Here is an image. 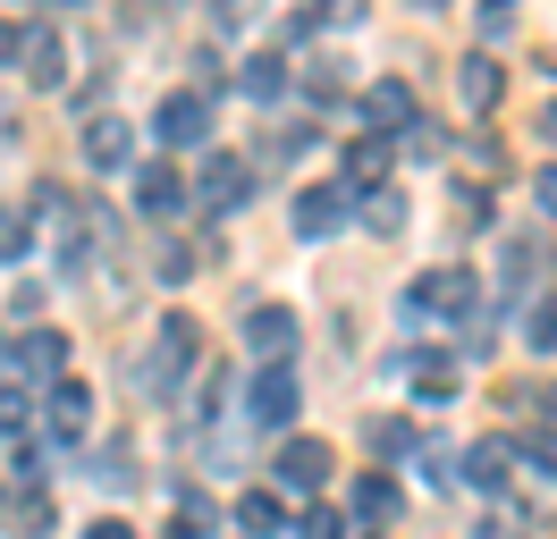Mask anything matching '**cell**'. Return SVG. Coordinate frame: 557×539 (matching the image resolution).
Wrapping results in <instances>:
<instances>
[{
    "label": "cell",
    "mask_w": 557,
    "mask_h": 539,
    "mask_svg": "<svg viewBox=\"0 0 557 539\" xmlns=\"http://www.w3.org/2000/svg\"><path fill=\"white\" fill-rule=\"evenodd\" d=\"M482 303V287H473V270H422L414 287H406V321H465Z\"/></svg>",
    "instance_id": "cell-1"
},
{
    "label": "cell",
    "mask_w": 557,
    "mask_h": 539,
    "mask_svg": "<svg viewBox=\"0 0 557 539\" xmlns=\"http://www.w3.org/2000/svg\"><path fill=\"white\" fill-rule=\"evenodd\" d=\"M271 472L296 489V498H313L321 480L338 472V447H330V438H278V464H271Z\"/></svg>",
    "instance_id": "cell-2"
},
{
    "label": "cell",
    "mask_w": 557,
    "mask_h": 539,
    "mask_svg": "<svg viewBox=\"0 0 557 539\" xmlns=\"http://www.w3.org/2000/svg\"><path fill=\"white\" fill-rule=\"evenodd\" d=\"M195 346H203V329H195L186 312H170V321H161V337H152V363H144L136 379H144V388H170L177 371L195 363Z\"/></svg>",
    "instance_id": "cell-3"
},
{
    "label": "cell",
    "mask_w": 557,
    "mask_h": 539,
    "mask_svg": "<svg viewBox=\"0 0 557 539\" xmlns=\"http://www.w3.org/2000/svg\"><path fill=\"white\" fill-rule=\"evenodd\" d=\"M152 135H161V143H177V152L211 143V101H203V93H170L161 110H152Z\"/></svg>",
    "instance_id": "cell-4"
},
{
    "label": "cell",
    "mask_w": 557,
    "mask_h": 539,
    "mask_svg": "<svg viewBox=\"0 0 557 539\" xmlns=\"http://www.w3.org/2000/svg\"><path fill=\"white\" fill-rule=\"evenodd\" d=\"M195 195H203V211H245V195H253V168H245L237 152H211L203 177H195Z\"/></svg>",
    "instance_id": "cell-5"
},
{
    "label": "cell",
    "mask_w": 557,
    "mask_h": 539,
    "mask_svg": "<svg viewBox=\"0 0 557 539\" xmlns=\"http://www.w3.org/2000/svg\"><path fill=\"white\" fill-rule=\"evenodd\" d=\"M245 413H253L262 430H287V422H296V371L271 363L262 379H253V388H245Z\"/></svg>",
    "instance_id": "cell-6"
},
{
    "label": "cell",
    "mask_w": 557,
    "mask_h": 539,
    "mask_svg": "<svg viewBox=\"0 0 557 539\" xmlns=\"http://www.w3.org/2000/svg\"><path fill=\"white\" fill-rule=\"evenodd\" d=\"M245 346H253L262 363H287V354H296V312H287V303H253V312H245Z\"/></svg>",
    "instance_id": "cell-7"
},
{
    "label": "cell",
    "mask_w": 557,
    "mask_h": 539,
    "mask_svg": "<svg viewBox=\"0 0 557 539\" xmlns=\"http://www.w3.org/2000/svg\"><path fill=\"white\" fill-rule=\"evenodd\" d=\"M9 371H26V379H69V337L60 329H26L9 346Z\"/></svg>",
    "instance_id": "cell-8"
},
{
    "label": "cell",
    "mask_w": 557,
    "mask_h": 539,
    "mask_svg": "<svg viewBox=\"0 0 557 539\" xmlns=\"http://www.w3.org/2000/svg\"><path fill=\"white\" fill-rule=\"evenodd\" d=\"M347 211H355V195H338V186H313V195H296V236H305V245H321V236L347 228Z\"/></svg>",
    "instance_id": "cell-9"
},
{
    "label": "cell",
    "mask_w": 557,
    "mask_h": 539,
    "mask_svg": "<svg viewBox=\"0 0 557 539\" xmlns=\"http://www.w3.org/2000/svg\"><path fill=\"white\" fill-rule=\"evenodd\" d=\"M363 118L381 127V143H388L397 127H414V118H422V110H414V85H397V76H381V85L363 93Z\"/></svg>",
    "instance_id": "cell-10"
},
{
    "label": "cell",
    "mask_w": 557,
    "mask_h": 539,
    "mask_svg": "<svg viewBox=\"0 0 557 539\" xmlns=\"http://www.w3.org/2000/svg\"><path fill=\"white\" fill-rule=\"evenodd\" d=\"M127 152H136V127L110 118V110H94V118H85V161L94 168H127Z\"/></svg>",
    "instance_id": "cell-11"
},
{
    "label": "cell",
    "mask_w": 557,
    "mask_h": 539,
    "mask_svg": "<svg viewBox=\"0 0 557 539\" xmlns=\"http://www.w3.org/2000/svg\"><path fill=\"white\" fill-rule=\"evenodd\" d=\"M177 202H186L177 168H170V161H144V168H136V211H144V220H177Z\"/></svg>",
    "instance_id": "cell-12"
},
{
    "label": "cell",
    "mask_w": 557,
    "mask_h": 539,
    "mask_svg": "<svg viewBox=\"0 0 557 539\" xmlns=\"http://www.w3.org/2000/svg\"><path fill=\"white\" fill-rule=\"evenodd\" d=\"M465 489H482V498H498V489H507V438L465 447Z\"/></svg>",
    "instance_id": "cell-13"
},
{
    "label": "cell",
    "mask_w": 557,
    "mask_h": 539,
    "mask_svg": "<svg viewBox=\"0 0 557 539\" xmlns=\"http://www.w3.org/2000/svg\"><path fill=\"white\" fill-rule=\"evenodd\" d=\"M381 177H388V143L372 135V143H355V152H347V177H338V195H381Z\"/></svg>",
    "instance_id": "cell-14"
},
{
    "label": "cell",
    "mask_w": 557,
    "mask_h": 539,
    "mask_svg": "<svg viewBox=\"0 0 557 539\" xmlns=\"http://www.w3.org/2000/svg\"><path fill=\"white\" fill-rule=\"evenodd\" d=\"M85 413H94V388H85V379H51V430L85 438Z\"/></svg>",
    "instance_id": "cell-15"
},
{
    "label": "cell",
    "mask_w": 557,
    "mask_h": 539,
    "mask_svg": "<svg viewBox=\"0 0 557 539\" xmlns=\"http://www.w3.org/2000/svg\"><path fill=\"white\" fill-rule=\"evenodd\" d=\"M397 505H406V489H397L388 472H363V480H355V514H363V523H397Z\"/></svg>",
    "instance_id": "cell-16"
},
{
    "label": "cell",
    "mask_w": 557,
    "mask_h": 539,
    "mask_svg": "<svg viewBox=\"0 0 557 539\" xmlns=\"http://www.w3.org/2000/svg\"><path fill=\"white\" fill-rule=\"evenodd\" d=\"M17 60H26V76H35V85H60V76H69V51H60V34H51V26L26 34V51H17Z\"/></svg>",
    "instance_id": "cell-17"
},
{
    "label": "cell",
    "mask_w": 557,
    "mask_h": 539,
    "mask_svg": "<svg viewBox=\"0 0 557 539\" xmlns=\"http://www.w3.org/2000/svg\"><path fill=\"white\" fill-rule=\"evenodd\" d=\"M456 85H465V101H473V110H498V93H507V67L490 60V51H473V60H465V76H456Z\"/></svg>",
    "instance_id": "cell-18"
},
{
    "label": "cell",
    "mask_w": 557,
    "mask_h": 539,
    "mask_svg": "<svg viewBox=\"0 0 557 539\" xmlns=\"http://www.w3.org/2000/svg\"><path fill=\"white\" fill-rule=\"evenodd\" d=\"M237 523H245L253 539H271L278 523H287V505H278V489H245V498H237Z\"/></svg>",
    "instance_id": "cell-19"
},
{
    "label": "cell",
    "mask_w": 557,
    "mask_h": 539,
    "mask_svg": "<svg viewBox=\"0 0 557 539\" xmlns=\"http://www.w3.org/2000/svg\"><path fill=\"white\" fill-rule=\"evenodd\" d=\"M237 85H245L253 101H278V93H287V60H278V51H262V60H245Z\"/></svg>",
    "instance_id": "cell-20"
},
{
    "label": "cell",
    "mask_w": 557,
    "mask_h": 539,
    "mask_svg": "<svg viewBox=\"0 0 557 539\" xmlns=\"http://www.w3.org/2000/svg\"><path fill=\"white\" fill-rule=\"evenodd\" d=\"M414 397H422V404H448V397H456V371L440 363V354H422V363H414Z\"/></svg>",
    "instance_id": "cell-21"
},
{
    "label": "cell",
    "mask_w": 557,
    "mask_h": 539,
    "mask_svg": "<svg viewBox=\"0 0 557 539\" xmlns=\"http://www.w3.org/2000/svg\"><path fill=\"white\" fill-rule=\"evenodd\" d=\"M0 523L35 539V531H51V505H42V498H17V505H0Z\"/></svg>",
    "instance_id": "cell-22"
},
{
    "label": "cell",
    "mask_w": 557,
    "mask_h": 539,
    "mask_svg": "<svg viewBox=\"0 0 557 539\" xmlns=\"http://www.w3.org/2000/svg\"><path fill=\"white\" fill-rule=\"evenodd\" d=\"M388 143H397V152H414V161H440V127H431V118H414V127H397Z\"/></svg>",
    "instance_id": "cell-23"
},
{
    "label": "cell",
    "mask_w": 557,
    "mask_h": 539,
    "mask_svg": "<svg viewBox=\"0 0 557 539\" xmlns=\"http://www.w3.org/2000/svg\"><path fill=\"white\" fill-rule=\"evenodd\" d=\"M363 220H372V236H397V228H406V195H388V186H381V195H372V211H363Z\"/></svg>",
    "instance_id": "cell-24"
},
{
    "label": "cell",
    "mask_w": 557,
    "mask_h": 539,
    "mask_svg": "<svg viewBox=\"0 0 557 539\" xmlns=\"http://www.w3.org/2000/svg\"><path fill=\"white\" fill-rule=\"evenodd\" d=\"M296 539H347V514H338V505H313V514L296 523Z\"/></svg>",
    "instance_id": "cell-25"
},
{
    "label": "cell",
    "mask_w": 557,
    "mask_h": 539,
    "mask_svg": "<svg viewBox=\"0 0 557 539\" xmlns=\"http://www.w3.org/2000/svg\"><path fill=\"white\" fill-rule=\"evenodd\" d=\"M35 245V220L26 211H0V253H26Z\"/></svg>",
    "instance_id": "cell-26"
},
{
    "label": "cell",
    "mask_w": 557,
    "mask_h": 539,
    "mask_svg": "<svg viewBox=\"0 0 557 539\" xmlns=\"http://www.w3.org/2000/svg\"><path fill=\"white\" fill-rule=\"evenodd\" d=\"M363 438H372L381 455H397V447H414V422H372V430H363Z\"/></svg>",
    "instance_id": "cell-27"
},
{
    "label": "cell",
    "mask_w": 557,
    "mask_h": 539,
    "mask_svg": "<svg viewBox=\"0 0 557 539\" xmlns=\"http://www.w3.org/2000/svg\"><path fill=\"white\" fill-rule=\"evenodd\" d=\"M473 17H482V34H490V42H498V34L516 26V0H482V9H473Z\"/></svg>",
    "instance_id": "cell-28"
},
{
    "label": "cell",
    "mask_w": 557,
    "mask_h": 539,
    "mask_svg": "<svg viewBox=\"0 0 557 539\" xmlns=\"http://www.w3.org/2000/svg\"><path fill=\"white\" fill-rule=\"evenodd\" d=\"M532 346H541V354L557 346V296H549V303H532Z\"/></svg>",
    "instance_id": "cell-29"
},
{
    "label": "cell",
    "mask_w": 557,
    "mask_h": 539,
    "mask_svg": "<svg viewBox=\"0 0 557 539\" xmlns=\"http://www.w3.org/2000/svg\"><path fill=\"white\" fill-rule=\"evenodd\" d=\"M26 430V397H17V388H0V438H17Z\"/></svg>",
    "instance_id": "cell-30"
},
{
    "label": "cell",
    "mask_w": 557,
    "mask_h": 539,
    "mask_svg": "<svg viewBox=\"0 0 557 539\" xmlns=\"http://www.w3.org/2000/svg\"><path fill=\"white\" fill-rule=\"evenodd\" d=\"M532 464L549 472V489H557V438H532Z\"/></svg>",
    "instance_id": "cell-31"
},
{
    "label": "cell",
    "mask_w": 557,
    "mask_h": 539,
    "mask_svg": "<svg viewBox=\"0 0 557 539\" xmlns=\"http://www.w3.org/2000/svg\"><path fill=\"white\" fill-rule=\"evenodd\" d=\"M532 186H541V211H549V220H557V168H541Z\"/></svg>",
    "instance_id": "cell-32"
},
{
    "label": "cell",
    "mask_w": 557,
    "mask_h": 539,
    "mask_svg": "<svg viewBox=\"0 0 557 539\" xmlns=\"http://www.w3.org/2000/svg\"><path fill=\"white\" fill-rule=\"evenodd\" d=\"M85 539H136V531H127L119 514H102V523H94V531H85Z\"/></svg>",
    "instance_id": "cell-33"
},
{
    "label": "cell",
    "mask_w": 557,
    "mask_h": 539,
    "mask_svg": "<svg viewBox=\"0 0 557 539\" xmlns=\"http://www.w3.org/2000/svg\"><path fill=\"white\" fill-rule=\"evenodd\" d=\"M26 51V26H0V60H17Z\"/></svg>",
    "instance_id": "cell-34"
},
{
    "label": "cell",
    "mask_w": 557,
    "mask_h": 539,
    "mask_svg": "<svg viewBox=\"0 0 557 539\" xmlns=\"http://www.w3.org/2000/svg\"><path fill=\"white\" fill-rule=\"evenodd\" d=\"M541 135H549V143H557V101H549V110H541Z\"/></svg>",
    "instance_id": "cell-35"
},
{
    "label": "cell",
    "mask_w": 557,
    "mask_h": 539,
    "mask_svg": "<svg viewBox=\"0 0 557 539\" xmlns=\"http://www.w3.org/2000/svg\"><path fill=\"white\" fill-rule=\"evenodd\" d=\"M549 413H557V388H549Z\"/></svg>",
    "instance_id": "cell-36"
}]
</instances>
